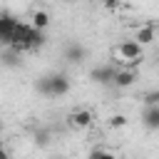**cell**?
I'll return each mask as SVG.
<instances>
[{"label": "cell", "mask_w": 159, "mask_h": 159, "mask_svg": "<svg viewBox=\"0 0 159 159\" xmlns=\"http://www.w3.org/2000/svg\"><path fill=\"white\" fill-rule=\"evenodd\" d=\"M114 75H117V65H97L89 70V80L102 87H114Z\"/></svg>", "instance_id": "3"}, {"label": "cell", "mask_w": 159, "mask_h": 159, "mask_svg": "<svg viewBox=\"0 0 159 159\" xmlns=\"http://www.w3.org/2000/svg\"><path fill=\"white\" fill-rule=\"evenodd\" d=\"M94 124V112L87 109V107H77L67 114V127L75 129V132H84Z\"/></svg>", "instance_id": "2"}, {"label": "cell", "mask_w": 159, "mask_h": 159, "mask_svg": "<svg viewBox=\"0 0 159 159\" xmlns=\"http://www.w3.org/2000/svg\"><path fill=\"white\" fill-rule=\"evenodd\" d=\"M142 102H144V104H159V89H152V92H147V94L142 97Z\"/></svg>", "instance_id": "14"}, {"label": "cell", "mask_w": 159, "mask_h": 159, "mask_svg": "<svg viewBox=\"0 0 159 159\" xmlns=\"http://www.w3.org/2000/svg\"><path fill=\"white\" fill-rule=\"evenodd\" d=\"M107 124H109L112 129H122V127H127V117H124V114H112Z\"/></svg>", "instance_id": "12"}, {"label": "cell", "mask_w": 159, "mask_h": 159, "mask_svg": "<svg viewBox=\"0 0 159 159\" xmlns=\"http://www.w3.org/2000/svg\"><path fill=\"white\" fill-rule=\"evenodd\" d=\"M17 17L15 15H10L7 10H2V15H0V42L7 47L10 42H12V35H15V30H17Z\"/></svg>", "instance_id": "4"}, {"label": "cell", "mask_w": 159, "mask_h": 159, "mask_svg": "<svg viewBox=\"0 0 159 159\" xmlns=\"http://www.w3.org/2000/svg\"><path fill=\"white\" fill-rule=\"evenodd\" d=\"M65 60L72 62V65H80L87 60V47L82 42H67L65 45Z\"/></svg>", "instance_id": "7"}, {"label": "cell", "mask_w": 159, "mask_h": 159, "mask_svg": "<svg viewBox=\"0 0 159 159\" xmlns=\"http://www.w3.org/2000/svg\"><path fill=\"white\" fill-rule=\"evenodd\" d=\"M104 5H107L109 10H119V5H122V0H104Z\"/></svg>", "instance_id": "16"}, {"label": "cell", "mask_w": 159, "mask_h": 159, "mask_svg": "<svg viewBox=\"0 0 159 159\" xmlns=\"http://www.w3.org/2000/svg\"><path fill=\"white\" fill-rule=\"evenodd\" d=\"M89 157H92V159H97V157H114V154H112L109 149H104V147H94V149L89 152Z\"/></svg>", "instance_id": "15"}, {"label": "cell", "mask_w": 159, "mask_h": 159, "mask_svg": "<svg viewBox=\"0 0 159 159\" xmlns=\"http://www.w3.org/2000/svg\"><path fill=\"white\" fill-rule=\"evenodd\" d=\"M72 89V82L65 72H50V92L52 97H65Z\"/></svg>", "instance_id": "6"}, {"label": "cell", "mask_w": 159, "mask_h": 159, "mask_svg": "<svg viewBox=\"0 0 159 159\" xmlns=\"http://www.w3.org/2000/svg\"><path fill=\"white\" fill-rule=\"evenodd\" d=\"M137 65H119L117 67V75H114V87H119V89H127V87H132L134 82H137Z\"/></svg>", "instance_id": "5"}, {"label": "cell", "mask_w": 159, "mask_h": 159, "mask_svg": "<svg viewBox=\"0 0 159 159\" xmlns=\"http://www.w3.org/2000/svg\"><path fill=\"white\" fill-rule=\"evenodd\" d=\"M35 89H37L42 97H52V92H50V75L37 77V80H35Z\"/></svg>", "instance_id": "11"}, {"label": "cell", "mask_w": 159, "mask_h": 159, "mask_svg": "<svg viewBox=\"0 0 159 159\" xmlns=\"http://www.w3.org/2000/svg\"><path fill=\"white\" fill-rule=\"evenodd\" d=\"M142 124H144V129H149V132H159V104H144Z\"/></svg>", "instance_id": "8"}, {"label": "cell", "mask_w": 159, "mask_h": 159, "mask_svg": "<svg viewBox=\"0 0 159 159\" xmlns=\"http://www.w3.org/2000/svg\"><path fill=\"white\" fill-rule=\"evenodd\" d=\"M142 52H144V45L139 40H122L114 50L117 60L122 65H139L142 62Z\"/></svg>", "instance_id": "1"}, {"label": "cell", "mask_w": 159, "mask_h": 159, "mask_svg": "<svg viewBox=\"0 0 159 159\" xmlns=\"http://www.w3.org/2000/svg\"><path fill=\"white\" fill-rule=\"evenodd\" d=\"M50 20H52L50 12H47V10H40V7L30 15V22H32L35 27H40V30H47V27H50Z\"/></svg>", "instance_id": "10"}, {"label": "cell", "mask_w": 159, "mask_h": 159, "mask_svg": "<svg viewBox=\"0 0 159 159\" xmlns=\"http://www.w3.org/2000/svg\"><path fill=\"white\" fill-rule=\"evenodd\" d=\"M35 144H37V147H47V144H50V132H47V129L35 132Z\"/></svg>", "instance_id": "13"}, {"label": "cell", "mask_w": 159, "mask_h": 159, "mask_svg": "<svg viewBox=\"0 0 159 159\" xmlns=\"http://www.w3.org/2000/svg\"><path fill=\"white\" fill-rule=\"evenodd\" d=\"M134 40H139L144 47H147V45H152V42L157 40V27H154V25H142V27H137Z\"/></svg>", "instance_id": "9"}]
</instances>
